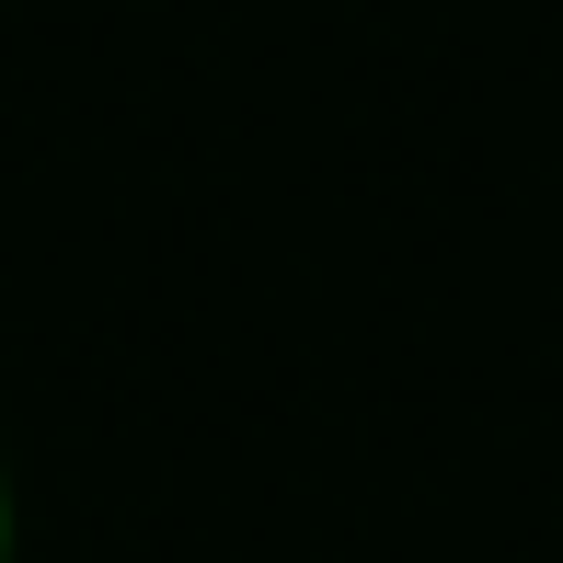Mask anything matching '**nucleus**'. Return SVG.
Instances as JSON below:
<instances>
[{"label":"nucleus","mask_w":563,"mask_h":563,"mask_svg":"<svg viewBox=\"0 0 563 563\" xmlns=\"http://www.w3.org/2000/svg\"><path fill=\"white\" fill-rule=\"evenodd\" d=\"M12 541H23V506H12V460H0V563H12Z\"/></svg>","instance_id":"obj_1"}]
</instances>
